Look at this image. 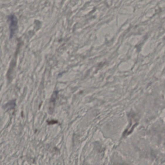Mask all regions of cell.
<instances>
[{
  "label": "cell",
  "mask_w": 165,
  "mask_h": 165,
  "mask_svg": "<svg viewBox=\"0 0 165 165\" xmlns=\"http://www.w3.org/2000/svg\"><path fill=\"white\" fill-rule=\"evenodd\" d=\"M10 28H11V35H12L13 33L14 32L16 29V25H17V19L16 16H10Z\"/></svg>",
  "instance_id": "6da1fadb"
}]
</instances>
